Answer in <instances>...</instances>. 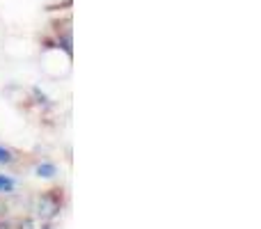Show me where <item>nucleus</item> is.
<instances>
[{
    "mask_svg": "<svg viewBox=\"0 0 261 229\" xmlns=\"http://www.w3.org/2000/svg\"><path fill=\"white\" fill-rule=\"evenodd\" d=\"M16 188V181L7 174H0V193H12Z\"/></svg>",
    "mask_w": 261,
    "mask_h": 229,
    "instance_id": "1",
    "label": "nucleus"
},
{
    "mask_svg": "<svg viewBox=\"0 0 261 229\" xmlns=\"http://www.w3.org/2000/svg\"><path fill=\"white\" fill-rule=\"evenodd\" d=\"M37 174L39 176H55V165H50V163H41V165H37Z\"/></svg>",
    "mask_w": 261,
    "mask_h": 229,
    "instance_id": "2",
    "label": "nucleus"
},
{
    "mask_svg": "<svg viewBox=\"0 0 261 229\" xmlns=\"http://www.w3.org/2000/svg\"><path fill=\"white\" fill-rule=\"evenodd\" d=\"M12 161H14L12 151H9V149H5V147H0V163H12Z\"/></svg>",
    "mask_w": 261,
    "mask_h": 229,
    "instance_id": "3",
    "label": "nucleus"
}]
</instances>
